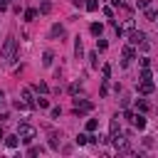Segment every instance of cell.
<instances>
[{
    "label": "cell",
    "mask_w": 158,
    "mask_h": 158,
    "mask_svg": "<svg viewBox=\"0 0 158 158\" xmlns=\"http://www.w3.org/2000/svg\"><path fill=\"white\" fill-rule=\"evenodd\" d=\"M15 52H17V40H15V37H7L5 44H2V54H0V57H2L5 62H12V59H15Z\"/></svg>",
    "instance_id": "obj_1"
},
{
    "label": "cell",
    "mask_w": 158,
    "mask_h": 158,
    "mask_svg": "<svg viewBox=\"0 0 158 158\" xmlns=\"http://www.w3.org/2000/svg\"><path fill=\"white\" fill-rule=\"evenodd\" d=\"M17 136H20V141L32 143V138L37 136V131H35V126H30V123H20V126H17Z\"/></svg>",
    "instance_id": "obj_2"
},
{
    "label": "cell",
    "mask_w": 158,
    "mask_h": 158,
    "mask_svg": "<svg viewBox=\"0 0 158 158\" xmlns=\"http://www.w3.org/2000/svg\"><path fill=\"white\" fill-rule=\"evenodd\" d=\"M111 138H114V148H116V151H121V153H128V151H131V146H128V138H126L121 131H118L116 136H111Z\"/></svg>",
    "instance_id": "obj_3"
},
{
    "label": "cell",
    "mask_w": 158,
    "mask_h": 158,
    "mask_svg": "<svg viewBox=\"0 0 158 158\" xmlns=\"http://www.w3.org/2000/svg\"><path fill=\"white\" fill-rule=\"evenodd\" d=\"M128 42H131L133 47L146 44V32H141V30H131V32H128Z\"/></svg>",
    "instance_id": "obj_4"
},
{
    "label": "cell",
    "mask_w": 158,
    "mask_h": 158,
    "mask_svg": "<svg viewBox=\"0 0 158 158\" xmlns=\"http://www.w3.org/2000/svg\"><path fill=\"white\" fill-rule=\"evenodd\" d=\"M138 91H141V94H153V91H156V84H153V79H141V84H138Z\"/></svg>",
    "instance_id": "obj_5"
},
{
    "label": "cell",
    "mask_w": 158,
    "mask_h": 158,
    "mask_svg": "<svg viewBox=\"0 0 158 158\" xmlns=\"http://www.w3.org/2000/svg\"><path fill=\"white\" fill-rule=\"evenodd\" d=\"M91 101H86V99H74V111L79 114V111H91Z\"/></svg>",
    "instance_id": "obj_6"
},
{
    "label": "cell",
    "mask_w": 158,
    "mask_h": 158,
    "mask_svg": "<svg viewBox=\"0 0 158 158\" xmlns=\"http://www.w3.org/2000/svg\"><path fill=\"white\" fill-rule=\"evenodd\" d=\"M131 59H136V49H133V44L123 47V67H126V64H128Z\"/></svg>",
    "instance_id": "obj_7"
},
{
    "label": "cell",
    "mask_w": 158,
    "mask_h": 158,
    "mask_svg": "<svg viewBox=\"0 0 158 158\" xmlns=\"http://www.w3.org/2000/svg\"><path fill=\"white\" fill-rule=\"evenodd\" d=\"M131 121H133V126H136V128H146V116H143V114H133V116H131Z\"/></svg>",
    "instance_id": "obj_8"
},
{
    "label": "cell",
    "mask_w": 158,
    "mask_h": 158,
    "mask_svg": "<svg viewBox=\"0 0 158 158\" xmlns=\"http://www.w3.org/2000/svg\"><path fill=\"white\" fill-rule=\"evenodd\" d=\"M5 146L7 148H17L20 146V136L15 133V136H5Z\"/></svg>",
    "instance_id": "obj_9"
},
{
    "label": "cell",
    "mask_w": 158,
    "mask_h": 158,
    "mask_svg": "<svg viewBox=\"0 0 158 158\" xmlns=\"http://www.w3.org/2000/svg\"><path fill=\"white\" fill-rule=\"evenodd\" d=\"M22 101L27 106H35V99H32V89H22Z\"/></svg>",
    "instance_id": "obj_10"
},
{
    "label": "cell",
    "mask_w": 158,
    "mask_h": 158,
    "mask_svg": "<svg viewBox=\"0 0 158 158\" xmlns=\"http://www.w3.org/2000/svg\"><path fill=\"white\" fill-rule=\"evenodd\" d=\"M89 30H91V35H94V37H101L104 25H101V22H91V27H89Z\"/></svg>",
    "instance_id": "obj_11"
},
{
    "label": "cell",
    "mask_w": 158,
    "mask_h": 158,
    "mask_svg": "<svg viewBox=\"0 0 158 158\" xmlns=\"http://www.w3.org/2000/svg\"><path fill=\"white\" fill-rule=\"evenodd\" d=\"M49 35H52V37H64V25H52Z\"/></svg>",
    "instance_id": "obj_12"
},
{
    "label": "cell",
    "mask_w": 158,
    "mask_h": 158,
    "mask_svg": "<svg viewBox=\"0 0 158 158\" xmlns=\"http://www.w3.org/2000/svg\"><path fill=\"white\" fill-rule=\"evenodd\" d=\"M143 10H146V20H151V22H156V20H158V12H156L151 5H148V7H143Z\"/></svg>",
    "instance_id": "obj_13"
},
{
    "label": "cell",
    "mask_w": 158,
    "mask_h": 158,
    "mask_svg": "<svg viewBox=\"0 0 158 158\" xmlns=\"http://www.w3.org/2000/svg\"><path fill=\"white\" fill-rule=\"evenodd\" d=\"M52 59H54V54H52V52L47 49V52L42 54V64H44V67H52Z\"/></svg>",
    "instance_id": "obj_14"
},
{
    "label": "cell",
    "mask_w": 158,
    "mask_h": 158,
    "mask_svg": "<svg viewBox=\"0 0 158 158\" xmlns=\"http://www.w3.org/2000/svg\"><path fill=\"white\" fill-rule=\"evenodd\" d=\"M74 54H77V57H81V54H84V44H81V40H79V37H77V42H74Z\"/></svg>",
    "instance_id": "obj_15"
},
{
    "label": "cell",
    "mask_w": 158,
    "mask_h": 158,
    "mask_svg": "<svg viewBox=\"0 0 158 158\" xmlns=\"http://www.w3.org/2000/svg\"><path fill=\"white\" fill-rule=\"evenodd\" d=\"M109 131H111V136H116V133L121 131V126H118V121H116V118H111V123H109Z\"/></svg>",
    "instance_id": "obj_16"
},
{
    "label": "cell",
    "mask_w": 158,
    "mask_h": 158,
    "mask_svg": "<svg viewBox=\"0 0 158 158\" xmlns=\"http://www.w3.org/2000/svg\"><path fill=\"white\" fill-rule=\"evenodd\" d=\"M49 148H54V151L59 148V133H52L49 136Z\"/></svg>",
    "instance_id": "obj_17"
},
{
    "label": "cell",
    "mask_w": 158,
    "mask_h": 158,
    "mask_svg": "<svg viewBox=\"0 0 158 158\" xmlns=\"http://www.w3.org/2000/svg\"><path fill=\"white\" fill-rule=\"evenodd\" d=\"M86 10L89 12H96L99 10V0H86Z\"/></svg>",
    "instance_id": "obj_18"
},
{
    "label": "cell",
    "mask_w": 158,
    "mask_h": 158,
    "mask_svg": "<svg viewBox=\"0 0 158 158\" xmlns=\"http://www.w3.org/2000/svg\"><path fill=\"white\" fill-rule=\"evenodd\" d=\"M136 106H138V111H148V109H151L146 99H136Z\"/></svg>",
    "instance_id": "obj_19"
},
{
    "label": "cell",
    "mask_w": 158,
    "mask_h": 158,
    "mask_svg": "<svg viewBox=\"0 0 158 158\" xmlns=\"http://www.w3.org/2000/svg\"><path fill=\"white\" fill-rule=\"evenodd\" d=\"M35 89H37L40 94H47V91H49V86H47L44 81H37V84H35Z\"/></svg>",
    "instance_id": "obj_20"
},
{
    "label": "cell",
    "mask_w": 158,
    "mask_h": 158,
    "mask_svg": "<svg viewBox=\"0 0 158 158\" xmlns=\"http://www.w3.org/2000/svg\"><path fill=\"white\" fill-rule=\"evenodd\" d=\"M96 128H99V121L96 118H89L86 121V131H96Z\"/></svg>",
    "instance_id": "obj_21"
},
{
    "label": "cell",
    "mask_w": 158,
    "mask_h": 158,
    "mask_svg": "<svg viewBox=\"0 0 158 158\" xmlns=\"http://www.w3.org/2000/svg\"><path fill=\"white\" fill-rule=\"evenodd\" d=\"M35 17H37V10H32V7L25 10V20H35Z\"/></svg>",
    "instance_id": "obj_22"
},
{
    "label": "cell",
    "mask_w": 158,
    "mask_h": 158,
    "mask_svg": "<svg viewBox=\"0 0 158 158\" xmlns=\"http://www.w3.org/2000/svg\"><path fill=\"white\" fill-rule=\"evenodd\" d=\"M106 47H109V42H106V40H96V49H99V52H104Z\"/></svg>",
    "instance_id": "obj_23"
},
{
    "label": "cell",
    "mask_w": 158,
    "mask_h": 158,
    "mask_svg": "<svg viewBox=\"0 0 158 158\" xmlns=\"http://www.w3.org/2000/svg\"><path fill=\"white\" fill-rule=\"evenodd\" d=\"M79 91H81V84H72V86H69V94H72V96H77Z\"/></svg>",
    "instance_id": "obj_24"
},
{
    "label": "cell",
    "mask_w": 158,
    "mask_h": 158,
    "mask_svg": "<svg viewBox=\"0 0 158 158\" xmlns=\"http://www.w3.org/2000/svg\"><path fill=\"white\" fill-rule=\"evenodd\" d=\"M77 143H79V146L89 143V136H86V133H79V136H77Z\"/></svg>",
    "instance_id": "obj_25"
},
{
    "label": "cell",
    "mask_w": 158,
    "mask_h": 158,
    "mask_svg": "<svg viewBox=\"0 0 158 158\" xmlns=\"http://www.w3.org/2000/svg\"><path fill=\"white\" fill-rule=\"evenodd\" d=\"M42 153V148H37V146H30L27 148V156H40Z\"/></svg>",
    "instance_id": "obj_26"
},
{
    "label": "cell",
    "mask_w": 158,
    "mask_h": 158,
    "mask_svg": "<svg viewBox=\"0 0 158 158\" xmlns=\"http://www.w3.org/2000/svg\"><path fill=\"white\" fill-rule=\"evenodd\" d=\"M101 74H104V79H109V77H111V67L104 64V67H101Z\"/></svg>",
    "instance_id": "obj_27"
},
{
    "label": "cell",
    "mask_w": 158,
    "mask_h": 158,
    "mask_svg": "<svg viewBox=\"0 0 158 158\" xmlns=\"http://www.w3.org/2000/svg\"><path fill=\"white\" fill-rule=\"evenodd\" d=\"M89 59H91V67H99V59H96V52H91V54H89Z\"/></svg>",
    "instance_id": "obj_28"
},
{
    "label": "cell",
    "mask_w": 158,
    "mask_h": 158,
    "mask_svg": "<svg viewBox=\"0 0 158 158\" xmlns=\"http://www.w3.org/2000/svg\"><path fill=\"white\" fill-rule=\"evenodd\" d=\"M141 79H151V72H148V67H143V69H141Z\"/></svg>",
    "instance_id": "obj_29"
},
{
    "label": "cell",
    "mask_w": 158,
    "mask_h": 158,
    "mask_svg": "<svg viewBox=\"0 0 158 158\" xmlns=\"http://www.w3.org/2000/svg\"><path fill=\"white\" fill-rule=\"evenodd\" d=\"M37 106H40V109H47V106H49V101H47V99H40V101H37Z\"/></svg>",
    "instance_id": "obj_30"
},
{
    "label": "cell",
    "mask_w": 158,
    "mask_h": 158,
    "mask_svg": "<svg viewBox=\"0 0 158 158\" xmlns=\"http://www.w3.org/2000/svg\"><path fill=\"white\" fill-rule=\"evenodd\" d=\"M40 10H42V12H49V10H52V5H49V2H42V7H40Z\"/></svg>",
    "instance_id": "obj_31"
},
{
    "label": "cell",
    "mask_w": 158,
    "mask_h": 158,
    "mask_svg": "<svg viewBox=\"0 0 158 158\" xmlns=\"http://www.w3.org/2000/svg\"><path fill=\"white\" fill-rule=\"evenodd\" d=\"M101 12H104V15H106V17H114V10H111V7H104V10H101Z\"/></svg>",
    "instance_id": "obj_32"
},
{
    "label": "cell",
    "mask_w": 158,
    "mask_h": 158,
    "mask_svg": "<svg viewBox=\"0 0 158 158\" xmlns=\"http://www.w3.org/2000/svg\"><path fill=\"white\" fill-rule=\"evenodd\" d=\"M141 67H151V59L148 57H141Z\"/></svg>",
    "instance_id": "obj_33"
},
{
    "label": "cell",
    "mask_w": 158,
    "mask_h": 158,
    "mask_svg": "<svg viewBox=\"0 0 158 158\" xmlns=\"http://www.w3.org/2000/svg\"><path fill=\"white\" fill-rule=\"evenodd\" d=\"M15 109H30V106H27L25 101H15Z\"/></svg>",
    "instance_id": "obj_34"
},
{
    "label": "cell",
    "mask_w": 158,
    "mask_h": 158,
    "mask_svg": "<svg viewBox=\"0 0 158 158\" xmlns=\"http://www.w3.org/2000/svg\"><path fill=\"white\" fill-rule=\"evenodd\" d=\"M59 114H62V109H59V106H54V109H52V116H54V118H59Z\"/></svg>",
    "instance_id": "obj_35"
},
{
    "label": "cell",
    "mask_w": 158,
    "mask_h": 158,
    "mask_svg": "<svg viewBox=\"0 0 158 158\" xmlns=\"http://www.w3.org/2000/svg\"><path fill=\"white\" fill-rule=\"evenodd\" d=\"M7 7V0H0V10H5Z\"/></svg>",
    "instance_id": "obj_36"
},
{
    "label": "cell",
    "mask_w": 158,
    "mask_h": 158,
    "mask_svg": "<svg viewBox=\"0 0 158 158\" xmlns=\"http://www.w3.org/2000/svg\"><path fill=\"white\" fill-rule=\"evenodd\" d=\"M72 2H74L77 7H79V5H84V0H72Z\"/></svg>",
    "instance_id": "obj_37"
},
{
    "label": "cell",
    "mask_w": 158,
    "mask_h": 158,
    "mask_svg": "<svg viewBox=\"0 0 158 158\" xmlns=\"http://www.w3.org/2000/svg\"><path fill=\"white\" fill-rule=\"evenodd\" d=\"M0 138H5V131H2V126H0Z\"/></svg>",
    "instance_id": "obj_38"
},
{
    "label": "cell",
    "mask_w": 158,
    "mask_h": 158,
    "mask_svg": "<svg viewBox=\"0 0 158 158\" xmlns=\"http://www.w3.org/2000/svg\"><path fill=\"white\" fill-rule=\"evenodd\" d=\"M2 99H5V94H2V91H0V104H2Z\"/></svg>",
    "instance_id": "obj_39"
}]
</instances>
